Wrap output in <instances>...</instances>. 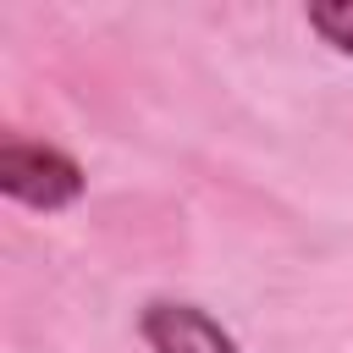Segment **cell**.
Segmentation results:
<instances>
[{
	"instance_id": "1",
	"label": "cell",
	"mask_w": 353,
	"mask_h": 353,
	"mask_svg": "<svg viewBox=\"0 0 353 353\" xmlns=\"http://www.w3.org/2000/svg\"><path fill=\"white\" fill-rule=\"evenodd\" d=\"M83 188H88V176L66 149L33 143V138H6L0 143V193L11 204L55 215V210H72L83 199Z\"/></svg>"
},
{
	"instance_id": "2",
	"label": "cell",
	"mask_w": 353,
	"mask_h": 353,
	"mask_svg": "<svg viewBox=\"0 0 353 353\" xmlns=\"http://www.w3.org/2000/svg\"><path fill=\"white\" fill-rule=\"evenodd\" d=\"M138 331H143L149 353H237L232 331H226L215 314H204L199 303H171V298H160V303H149V309L138 314Z\"/></svg>"
},
{
	"instance_id": "3",
	"label": "cell",
	"mask_w": 353,
	"mask_h": 353,
	"mask_svg": "<svg viewBox=\"0 0 353 353\" xmlns=\"http://www.w3.org/2000/svg\"><path fill=\"white\" fill-rule=\"evenodd\" d=\"M309 28H314L336 55H353V0H314V6H309Z\"/></svg>"
}]
</instances>
